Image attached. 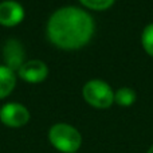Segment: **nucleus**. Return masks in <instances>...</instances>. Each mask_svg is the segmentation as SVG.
Masks as SVG:
<instances>
[{
    "label": "nucleus",
    "instance_id": "nucleus-1",
    "mask_svg": "<svg viewBox=\"0 0 153 153\" xmlns=\"http://www.w3.org/2000/svg\"><path fill=\"white\" fill-rule=\"evenodd\" d=\"M94 32L91 15L78 7H62L50 16L47 35L62 48H78L86 45Z\"/></svg>",
    "mask_w": 153,
    "mask_h": 153
},
{
    "label": "nucleus",
    "instance_id": "nucleus-2",
    "mask_svg": "<svg viewBox=\"0 0 153 153\" xmlns=\"http://www.w3.org/2000/svg\"><path fill=\"white\" fill-rule=\"evenodd\" d=\"M48 140L51 145L62 153H75L81 148L82 136L74 126L59 122L50 128Z\"/></svg>",
    "mask_w": 153,
    "mask_h": 153
},
{
    "label": "nucleus",
    "instance_id": "nucleus-3",
    "mask_svg": "<svg viewBox=\"0 0 153 153\" xmlns=\"http://www.w3.org/2000/svg\"><path fill=\"white\" fill-rule=\"evenodd\" d=\"M82 93L86 102L98 109L109 108L114 101V91L109 83L102 79H91L86 82Z\"/></svg>",
    "mask_w": 153,
    "mask_h": 153
},
{
    "label": "nucleus",
    "instance_id": "nucleus-4",
    "mask_svg": "<svg viewBox=\"0 0 153 153\" xmlns=\"http://www.w3.org/2000/svg\"><path fill=\"white\" fill-rule=\"evenodd\" d=\"M30 120V111L24 105L8 102L0 108V121L10 128H20Z\"/></svg>",
    "mask_w": 153,
    "mask_h": 153
},
{
    "label": "nucleus",
    "instance_id": "nucleus-5",
    "mask_svg": "<svg viewBox=\"0 0 153 153\" xmlns=\"http://www.w3.org/2000/svg\"><path fill=\"white\" fill-rule=\"evenodd\" d=\"M24 18V8L15 0H4L0 3V23L4 26H15Z\"/></svg>",
    "mask_w": 153,
    "mask_h": 153
},
{
    "label": "nucleus",
    "instance_id": "nucleus-6",
    "mask_svg": "<svg viewBox=\"0 0 153 153\" xmlns=\"http://www.w3.org/2000/svg\"><path fill=\"white\" fill-rule=\"evenodd\" d=\"M20 78H23L27 82H40L47 76L48 67L45 62L39 59H32V61L24 62L18 70Z\"/></svg>",
    "mask_w": 153,
    "mask_h": 153
},
{
    "label": "nucleus",
    "instance_id": "nucleus-7",
    "mask_svg": "<svg viewBox=\"0 0 153 153\" xmlns=\"http://www.w3.org/2000/svg\"><path fill=\"white\" fill-rule=\"evenodd\" d=\"M3 55H4L5 66L12 69L13 71H15V70H19L22 65L24 63L23 46H22L16 39H8L7 40V43L4 45Z\"/></svg>",
    "mask_w": 153,
    "mask_h": 153
},
{
    "label": "nucleus",
    "instance_id": "nucleus-8",
    "mask_svg": "<svg viewBox=\"0 0 153 153\" xmlns=\"http://www.w3.org/2000/svg\"><path fill=\"white\" fill-rule=\"evenodd\" d=\"M16 83V75L12 69L5 65H0V100L7 97L13 90Z\"/></svg>",
    "mask_w": 153,
    "mask_h": 153
},
{
    "label": "nucleus",
    "instance_id": "nucleus-9",
    "mask_svg": "<svg viewBox=\"0 0 153 153\" xmlns=\"http://www.w3.org/2000/svg\"><path fill=\"white\" fill-rule=\"evenodd\" d=\"M114 101L121 106H130L136 101V91L130 87H121L114 93Z\"/></svg>",
    "mask_w": 153,
    "mask_h": 153
},
{
    "label": "nucleus",
    "instance_id": "nucleus-10",
    "mask_svg": "<svg viewBox=\"0 0 153 153\" xmlns=\"http://www.w3.org/2000/svg\"><path fill=\"white\" fill-rule=\"evenodd\" d=\"M141 42L146 53L153 56V23L148 24L144 28L143 35H141Z\"/></svg>",
    "mask_w": 153,
    "mask_h": 153
},
{
    "label": "nucleus",
    "instance_id": "nucleus-11",
    "mask_svg": "<svg viewBox=\"0 0 153 153\" xmlns=\"http://www.w3.org/2000/svg\"><path fill=\"white\" fill-rule=\"evenodd\" d=\"M81 3L91 10H106L114 3V0H81Z\"/></svg>",
    "mask_w": 153,
    "mask_h": 153
},
{
    "label": "nucleus",
    "instance_id": "nucleus-12",
    "mask_svg": "<svg viewBox=\"0 0 153 153\" xmlns=\"http://www.w3.org/2000/svg\"><path fill=\"white\" fill-rule=\"evenodd\" d=\"M146 153H153V145L151 146V148H149L148 149V152H146Z\"/></svg>",
    "mask_w": 153,
    "mask_h": 153
}]
</instances>
